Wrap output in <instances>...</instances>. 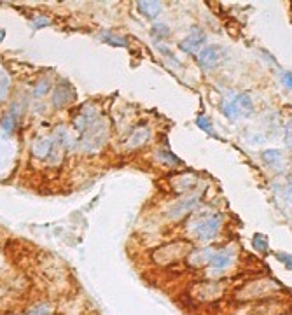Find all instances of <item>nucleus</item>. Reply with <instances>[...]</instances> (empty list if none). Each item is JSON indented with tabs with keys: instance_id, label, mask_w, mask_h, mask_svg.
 Segmentation results:
<instances>
[{
	"instance_id": "f257e3e1",
	"label": "nucleus",
	"mask_w": 292,
	"mask_h": 315,
	"mask_svg": "<svg viewBox=\"0 0 292 315\" xmlns=\"http://www.w3.org/2000/svg\"><path fill=\"white\" fill-rule=\"evenodd\" d=\"M189 251H191V244H187V242H173V244H166L163 247L156 249L152 258L159 265H166V263L184 258Z\"/></svg>"
},
{
	"instance_id": "f03ea898",
	"label": "nucleus",
	"mask_w": 292,
	"mask_h": 315,
	"mask_svg": "<svg viewBox=\"0 0 292 315\" xmlns=\"http://www.w3.org/2000/svg\"><path fill=\"white\" fill-rule=\"evenodd\" d=\"M221 224H222V217L219 214H215V215H212V217L200 222L194 228V231H196V235H198V238H202V240H210V238H214L219 233Z\"/></svg>"
},
{
	"instance_id": "7ed1b4c3",
	"label": "nucleus",
	"mask_w": 292,
	"mask_h": 315,
	"mask_svg": "<svg viewBox=\"0 0 292 315\" xmlns=\"http://www.w3.org/2000/svg\"><path fill=\"white\" fill-rule=\"evenodd\" d=\"M198 200H200V196L194 195V196H189V198H185V200L178 201V203H175L173 207L170 208V212H168V219H170V221H178V219H182L196 207Z\"/></svg>"
},
{
	"instance_id": "20e7f679",
	"label": "nucleus",
	"mask_w": 292,
	"mask_h": 315,
	"mask_svg": "<svg viewBox=\"0 0 292 315\" xmlns=\"http://www.w3.org/2000/svg\"><path fill=\"white\" fill-rule=\"evenodd\" d=\"M205 40H207L205 32H203L202 28H196L194 27L191 32H189L187 37H185L180 42V49L185 51V53H194L196 49H200V47L205 44Z\"/></svg>"
},
{
	"instance_id": "39448f33",
	"label": "nucleus",
	"mask_w": 292,
	"mask_h": 315,
	"mask_svg": "<svg viewBox=\"0 0 292 315\" xmlns=\"http://www.w3.org/2000/svg\"><path fill=\"white\" fill-rule=\"evenodd\" d=\"M149 138H151V130H149V126L140 124V126H137L130 133V137H128V140H126V147L130 149V151L140 149L142 145H144L145 142L149 140Z\"/></svg>"
},
{
	"instance_id": "423d86ee",
	"label": "nucleus",
	"mask_w": 292,
	"mask_h": 315,
	"mask_svg": "<svg viewBox=\"0 0 292 315\" xmlns=\"http://www.w3.org/2000/svg\"><path fill=\"white\" fill-rule=\"evenodd\" d=\"M222 56H224V53H222L221 47L209 46V47H205V49H202L198 60H200V65H202L203 68H214L215 65L222 60Z\"/></svg>"
},
{
	"instance_id": "0eeeda50",
	"label": "nucleus",
	"mask_w": 292,
	"mask_h": 315,
	"mask_svg": "<svg viewBox=\"0 0 292 315\" xmlns=\"http://www.w3.org/2000/svg\"><path fill=\"white\" fill-rule=\"evenodd\" d=\"M262 160H264V163L268 165L269 168H273V170L280 172L283 168V163H285V160H283V152L278 151V149H268V151L262 152Z\"/></svg>"
},
{
	"instance_id": "6e6552de",
	"label": "nucleus",
	"mask_w": 292,
	"mask_h": 315,
	"mask_svg": "<svg viewBox=\"0 0 292 315\" xmlns=\"http://www.w3.org/2000/svg\"><path fill=\"white\" fill-rule=\"evenodd\" d=\"M231 258H233L231 251L224 249V251H219V252H215V254L212 256L210 265L214 266L215 270H224V268H228V266L231 265V261H233Z\"/></svg>"
},
{
	"instance_id": "1a4fd4ad",
	"label": "nucleus",
	"mask_w": 292,
	"mask_h": 315,
	"mask_svg": "<svg viewBox=\"0 0 292 315\" xmlns=\"http://www.w3.org/2000/svg\"><path fill=\"white\" fill-rule=\"evenodd\" d=\"M137 6H138V11H140L145 18H149V20H154V18L161 13V4L159 2H152V0L145 2V0H140Z\"/></svg>"
},
{
	"instance_id": "9d476101",
	"label": "nucleus",
	"mask_w": 292,
	"mask_h": 315,
	"mask_svg": "<svg viewBox=\"0 0 292 315\" xmlns=\"http://www.w3.org/2000/svg\"><path fill=\"white\" fill-rule=\"evenodd\" d=\"M236 104H238L240 116H250L252 111H254V104H252V98L249 93L236 95Z\"/></svg>"
},
{
	"instance_id": "9b49d317",
	"label": "nucleus",
	"mask_w": 292,
	"mask_h": 315,
	"mask_svg": "<svg viewBox=\"0 0 292 315\" xmlns=\"http://www.w3.org/2000/svg\"><path fill=\"white\" fill-rule=\"evenodd\" d=\"M74 98V93H72V90H65L63 84H60V86L56 88V91H54V97H53V102L56 107H61V105L68 104V102Z\"/></svg>"
},
{
	"instance_id": "f8f14e48",
	"label": "nucleus",
	"mask_w": 292,
	"mask_h": 315,
	"mask_svg": "<svg viewBox=\"0 0 292 315\" xmlns=\"http://www.w3.org/2000/svg\"><path fill=\"white\" fill-rule=\"evenodd\" d=\"M222 112H224V116L229 119L242 118V116H240V111H238V104H236V97L224 100V104H222Z\"/></svg>"
},
{
	"instance_id": "ddd939ff",
	"label": "nucleus",
	"mask_w": 292,
	"mask_h": 315,
	"mask_svg": "<svg viewBox=\"0 0 292 315\" xmlns=\"http://www.w3.org/2000/svg\"><path fill=\"white\" fill-rule=\"evenodd\" d=\"M18 118H20V112H18V104H13V107H11V111L6 114V118H4V130L7 131V133H11V131L14 130V126H16L18 123Z\"/></svg>"
},
{
	"instance_id": "4468645a",
	"label": "nucleus",
	"mask_w": 292,
	"mask_h": 315,
	"mask_svg": "<svg viewBox=\"0 0 292 315\" xmlns=\"http://www.w3.org/2000/svg\"><path fill=\"white\" fill-rule=\"evenodd\" d=\"M102 39L105 40V42L112 44V46H118V47H128V40L123 37V35H118V34H112V32H104L102 34Z\"/></svg>"
},
{
	"instance_id": "2eb2a0df",
	"label": "nucleus",
	"mask_w": 292,
	"mask_h": 315,
	"mask_svg": "<svg viewBox=\"0 0 292 315\" xmlns=\"http://www.w3.org/2000/svg\"><path fill=\"white\" fill-rule=\"evenodd\" d=\"M212 256H214V252H212V249H200L198 251V256H192L191 261L194 263V265H205V263H210Z\"/></svg>"
},
{
	"instance_id": "dca6fc26",
	"label": "nucleus",
	"mask_w": 292,
	"mask_h": 315,
	"mask_svg": "<svg viewBox=\"0 0 292 315\" xmlns=\"http://www.w3.org/2000/svg\"><path fill=\"white\" fill-rule=\"evenodd\" d=\"M34 152L39 158H46L51 152V142L49 140H39L34 144Z\"/></svg>"
},
{
	"instance_id": "f3484780",
	"label": "nucleus",
	"mask_w": 292,
	"mask_h": 315,
	"mask_svg": "<svg viewBox=\"0 0 292 315\" xmlns=\"http://www.w3.org/2000/svg\"><path fill=\"white\" fill-rule=\"evenodd\" d=\"M46 91H49V81H47V79H42L41 83L35 84L34 95H37V97H42V95H46Z\"/></svg>"
},
{
	"instance_id": "a211bd4d",
	"label": "nucleus",
	"mask_w": 292,
	"mask_h": 315,
	"mask_svg": "<svg viewBox=\"0 0 292 315\" xmlns=\"http://www.w3.org/2000/svg\"><path fill=\"white\" fill-rule=\"evenodd\" d=\"M254 245H255V249L261 251V252L268 251V240H266L264 235H255L254 237Z\"/></svg>"
},
{
	"instance_id": "6ab92c4d",
	"label": "nucleus",
	"mask_w": 292,
	"mask_h": 315,
	"mask_svg": "<svg viewBox=\"0 0 292 315\" xmlns=\"http://www.w3.org/2000/svg\"><path fill=\"white\" fill-rule=\"evenodd\" d=\"M196 124H198V128H202L205 133H212V123L207 116H200V118L196 119Z\"/></svg>"
},
{
	"instance_id": "aec40b11",
	"label": "nucleus",
	"mask_w": 292,
	"mask_h": 315,
	"mask_svg": "<svg viewBox=\"0 0 292 315\" xmlns=\"http://www.w3.org/2000/svg\"><path fill=\"white\" fill-rule=\"evenodd\" d=\"M168 32H170V30H168V27H166V25H163V23H158L154 28H152V35H154V37H158V34H161L159 37H166Z\"/></svg>"
},
{
	"instance_id": "412c9836",
	"label": "nucleus",
	"mask_w": 292,
	"mask_h": 315,
	"mask_svg": "<svg viewBox=\"0 0 292 315\" xmlns=\"http://www.w3.org/2000/svg\"><path fill=\"white\" fill-rule=\"evenodd\" d=\"M276 258H278L280 261H282L283 265L287 266V268L292 270V254H283V252H278V254H276Z\"/></svg>"
},
{
	"instance_id": "4be33fe9",
	"label": "nucleus",
	"mask_w": 292,
	"mask_h": 315,
	"mask_svg": "<svg viewBox=\"0 0 292 315\" xmlns=\"http://www.w3.org/2000/svg\"><path fill=\"white\" fill-rule=\"evenodd\" d=\"M283 140H285V145H287V147L292 149V121H290V123H287L285 137H283Z\"/></svg>"
},
{
	"instance_id": "5701e85b",
	"label": "nucleus",
	"mask_w": 292,
	"mask_h": 315,
	"mask_svg": "<svg viewBox=\"0 0 292 315\" xmlns=\"http://www.w3.org/2000/svg\"><path fill=\"white\" fill-rule=\"evenodd\" d=\"M32 315H49V306H47V305H39L37 308L32 312Z\"/></svg>"
},
{
	"instance_id": "b1692460",
	"label": "nucleus",
	"mask_w": 292,
	"mask_h": 315,
	"mask_svg": "<svg viewBox=\"0 0 292 315\" xmlns=\"http://www.w3.org/2000/svg\"><path fill=\"white\" fill-rule=\"evenodd\" d=\"M47 25H49V20H47V18H39L37 23H34V27L41 28V27H47Z\"/></svg>"
},
{
	"instance_id": "393cba45",
	"label": "nucleus",
	"mask_w": 292,
	"mask_h": 315,
	"mask_svg": "<svg viewBox=\"0 0 292 315\" xmlns=\"http://www.w3.org/2000/svg\"><path fill=\"white\" fill-rule=\"evenodd\" d=\"M283 84L292 88V72H285V74H283Z\"/></svg>"
},
{
	"instance_id": "a878e982",
	"label": "nucleus",
	"mask_w": 292,
	"mask_h": 315,
	"mask_svg": "<svg viewBox=\"0 0 292 315\" xmlns=\"http://www.w3.org/2000/svg\"><path fill=\"white\" fill-rule=\"evenodd\" d=\"M2 39H4V32L0 30V40H2Z\"/></svg>"
}]
</instances>
